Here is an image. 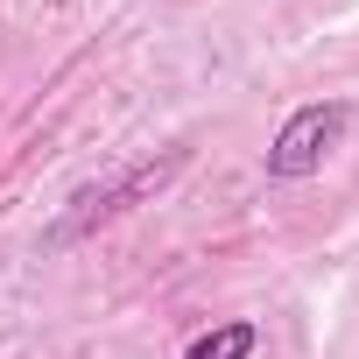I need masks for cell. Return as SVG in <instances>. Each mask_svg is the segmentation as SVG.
I'll return each mask as SVG.
<instances>
[{"label": "cell", "mask_w": 359, "mask_h": 359, "mask_svg": "<svg viewBox=\"0 0 359 359\" xmlns=\"http://www.w3.org/2000/svg\"><path fill=\"white\" fill-rule=\"evenodd\" d=\"M345 127H352V106H338V99L296 106L275 127V141H268V176H275V184H303V176H317L324 155L345 141Z\"/></svg>", "instance_id": "obj_1"}, {"label": "cell", "mask_w": 359, "mask_h": 359, "mask_svg": "<svg viewBox=\"0 0 359 359\" xmlns=\"http://www.w3.org/2000/svg\"><path fill=\"white\" fill-rule=\"evenodd\" d=\"M169 169H176V155H169V162H141V169L113 176V184H92V191H78V198H71V212L50 226V247H71V240H85L99 219H113V212H127L134 198H148V191L162 184Z\"/></svg>", "instance_id": "obj_2"}, {"label": "cell", "mask_w": 359, "mask_h": 359, "mask_svg": "<svg viewBox=\"0 0 359 359\" xmlns=\"http://www.w3.org/2000/svg\"><path fill=\"white\" fill-rule=\"evenodd\" d=\"M254 345H261V324L254 317H233V324H212L205 338H191L184 359H254Z\"/></svg>", "instance_id": "obj_3"}]
</instances>
